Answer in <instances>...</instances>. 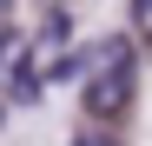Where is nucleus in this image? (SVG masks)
<instances>
[{
    "label": "nucleus",
    "mask_w": 152,
    "mask_h": 146,
    "mask_svg": "<svg viewBox=\"0 0 152 146\" xmlns=\"http://www.w3.org/2000/svg\"><path fill=\"white\" fill-rule=\"evenodd\" d=\"M126 100H132V53L113 40V46H99V60L86 73V113L113 119V113H126Z\"/></svg>",
    "instance_id": "1"
},
{
    "label": "nucleus",
    "mask_w": 152,
    "mask_h": 146,
    "mask_svg": "<svg viewBox=\"0 0 152 146\" xmlns=\"http://www.w3.org/2000/svg\"><path fill=\"white\" fill-rule=\"evenodd\" d=\"M132 33L152 40V0H132Z\"/></svg>",
    "instance_id": "2"
},
{
    "label": "nucleus",
    "mask_w": 152,
    "mask_h": 146,
    "mask_svg": "<svg viewBox=\"0 0 152 146\" xmlns=\"http://www.w3.org/2000/svg\"><path fill=\"white\" fill-rule=\"evenodd\" d=\"M80 146H113V139H80Z\"/></svg>",
    "instance_id": "3"
}]
</instances>
